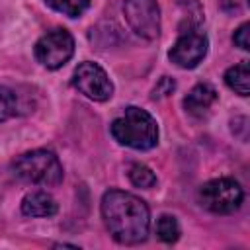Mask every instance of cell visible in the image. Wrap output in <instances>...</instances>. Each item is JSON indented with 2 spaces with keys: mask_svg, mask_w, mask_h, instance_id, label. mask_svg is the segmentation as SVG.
Wrapping results in <instances>:
<instances>
[{
  "mask_svg": "<svg viewBox=\"0 0 250 250\" xmlns=\"http://www.w3.org/2000/svg\"><path fill=\"white\" fill-rule=\"evenodd\" d=\"M156 234L162 242H176L180 238V225L172 215H162L156 223Z\"/></svg>",
  "mask_w": 250,
  "mask_h": 250,
  "instance_id": "obj_12",
  "label": "cell"
},
{
  "mask_svg": "<svg viewBox=\"0 0 250 250\" xmlns=\"http://www.w3.org/2000/svg\"><path fill=\"white\" fill-rule=\"evenodd\" d=\"M102 217L105 229L119 244H139L148 236L150 211L141 197L129 191H105L102 197Z\"/></svg>",
  "mask_w": 250,
  "mask_h": 250,
  "instance_id": "obj_1",
  "label": "cell"
},
{
  "mask_svg": "<svg viewBox=\"0 0 250 250\" xmlns=\"http://www.w3.org/2000/svg\"><path fill=\"white\" fill-rule=\"evenodd\" d=\"M18 113V98L8 86H0V123Z\"/></svg>",
  "mask_w": 250,
  "mask_h": 250,
  "instance_id": "obj_15",
  "label": "cell"
},
{
  "mask_svg": "<svg viewBox=\"0 0 250 250\" xmlns=\"http://www.w3.org/2000/svg\"><path fill=\"white\" fill-rule=\"evenodd\" d=\"M111 135L119 145L148 150L158 143V125L148 111L129 105L119 117L113 119Z\"/></svg>",
  "mask_w": 250,
  "mask_h": 250,
  "instance_id": "obj_2",
  "label": "cell"
},
{
  "mask_svg": "<svg viewBox=\"0 0 250 250\" xmlns=\"http://www.w3.org/2000/svg\"><path fill=\"white\" fill-rule=\"evenodd\" d=\"M217 100V92L211 84H197L189 90V94L184 98V107L193 117H203L209 113L211 105Z\"/></svg>",
  "mask_w": 250,
  "mask_h": 250,
  "instance_id": "obj_9",
  "label": "cell"
},
{
  "mask_svg": "<svg viewBox=\"0 0 250 250\" xmlns=\"http://www.w3.org/2000/svg\"><path fill=\"white\" fill-rule=\"evenodd\" d=\"M225 82L238 96H248L250 94V68H248V62L242 61V62L230 66L225 72Z\"/></svg>",
  "mask_w": 250,
  "mask_h": 250,
  "instance_id": "obj_11",
  "label": "cell"
},
{
  "mask_svg": "<svg viewBox=\"0 0 250 250\" xmlns=\"http://www.w3.org/2000/svg\"><path fill=\"white\" fill-rule=\"evenodd\" d=\"M244 199L240 184L232 178H215L199 188V203L217 215L234 213Z\"/></svg>",
  "mask_w": 250,
  "mask_h": 250,
  "instance_id": "obj_4",
  "label": "cell"
},
{
  "mask_svg": "<svg viewBox=\"0 0 250 250\" xmlns=\"http://www.w3.org/2000/svg\"><path fill=\"white\" fill-rule=\"evenodd\" d=\"M74 53V39L66 29L47 31L35 43V59L49 70L61 68Z\"/></svg>",
  "mask_w": 250,
  "mask_h": 250,
  "instance_id": "obj_5",
  "label": "cell"
},
{
  "mask_svg": "<svg viewBox=\"0 0 250 250\" xmlns=\"http://www.w3.org/2000/svg\"><path fill=\"white\" fill-rule=\"evenodd\" d=\"M125 20L143 39H156L160 33V8L156 0H125Z\"/></svg>",
  "mask_w": 250,
  "mask_h": 250,
  "instance_id": "obj_6",
  "label": "cell"
},
{
  "mask_svg": "<svg viewBox=\"0 0 250 250\" xmlns=\"http://www.w3.org/2000/svg\"><path fill=\"white\" fill-rule=\"evenodd\" d=\"M21 213L27 217H51L57 213V203L47 191H31L21 199Z\"/></svg>",
  "mask_w": 250,
  "mask_h": 250,
  "instance_id": "obj_10",
  "label": "cell"
},
{
  "mask_svg": "<svg viewBox=\"0 0 250 250\" xmlns=\"http://www.w3.org/2000/svg\"><path fill=\"white\" fill-rule=\"evenodd\" d=\"M53 10L68 16V18H78L84 14V10L88 8L90 0H45Z\"/></svg>",
  "mask_w": 250,
  "mask_h": 250,
  "instance_id": "obj_13",
  "label": "cell"
},
{
  "mask_svg": "<svg viewBox=\"0 0 250 250\" xmlns=\"http://www.w3.org/2000/svg\"><path fill=\"white\" fill-rule=\"evenodd\" d=\"M72 86L94 102H105L113 94V84L105 70L96 62H80L72 74Z\"/></svg>",
  "mask_w": 250,
  "mask_h": 250,
  "instance_id": "obj_8",
  "label": "cell"
},
{
  "mask_svg": "<svg viewBox=\"0 0 250 250\" xmlns=\"http://www.w3.org/2000/svg\"><path fill=\"white\" fill-rule=\"evenodd\" d=\"M129 180H131L133 186L145 188V189H148V188H152L156 184L154 172L148 166H145V164H133L129 168Z\"/></svg>",
  "mask_w": 250,
  "mask_h": 250,
  "instance_id": "obj_14",
  "label": "cell"
},
{
  "mask_svg": "<svg viewBox=\"0 0 250 250\" xmlns=\"http://www.w3.org/2000/svg\"><path fill=\"white\" fill-rule=\"evenodd\" d=\"M250 25L248 23H242L236 31H234V35H232V41H234V45L236 47H240L242 51H248L250 49Z\"/></svg>",
  "mask_w": 250,
  "mask_h": 250,
  "instance_id": "obj_16",
  "label": "cell"
},
{
  "mask_svg": "<svg viewBox=\"0 0 250 250\" xmlns=\"http://www.w3.org/2000/svg\"><path fill=\"white\" fill-rule=\"evenodd\" d=\"M12 170L20 180L27 184L57 186L62 180V166L59 158L51 150H45V148L20 154L12 162Z\"/></svg>",
  "mask_w": 250,
  "mask_h": 250,
  "instance_id": "obj_3",
  "label": "cell"
},
{
  "mask_svg": "<svg viewBox=\"0 0 250 250\" xmlns=\"http://www.w3.org/2000/svg\"><path fill=\"white\" fill-rule=\"evenodd\" d=\"M207 47H209L207 35L203 31H199L195 25H189L176 39L168 57L180 68H195L207 55Z\"/></svg>",
  "mask_w": 250,
  "mask_h": 250,
  "instance_id": "obj_7",
  "label": "cell"
}]
</instances>
